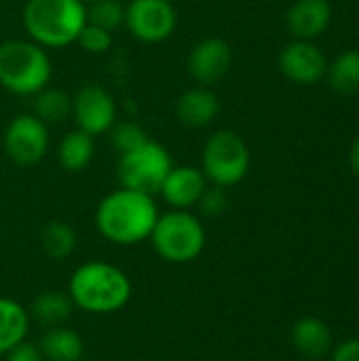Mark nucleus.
Here are the masks:
<instances>
[{"instance_id":"1","label":"nucleus","mask_w":359,"mask_h":361,"mask_svg":"<svg viewBox=\"0 0 359 361\" xmlns=\"http://www.w3.org/2000/svg\"><path fill=\"white\" fill-rule=\"evenodd\" d=\"M157 220L159 207L154 197L125 186L108 192L97 203L93 218L99 237L114 245H135L146 241Z\"/></svg>"},{"instance_id":"2","label":"nucleus","mask_w":359,"mask_h":361,"mask_svg":"<svg viewBox=\"0 0 359 361\" xmlns=\"http://www.w3.org/2000/svg\"><path fill=\"white\" fill-rule=\"evenodd\" d=\"M133 286L129 275L112 262L89 260L70 277L68 296L74 309L91 315H112L127 307Z\"/></svg>"},{"instance_id":"3","label":"nucleus","mask_w":359,"mask_h":361,"mask_svg":"<svg viewBox=\"0 0 359 361\" xmlns=\"http://www.w3.org/2000/svg\"><path fill=\"white\" fill-rule=\"evenodd\" d=\"M85 25L87 6L80 0H28L23 6V27L42 49L74 44Z\"/></svg>"},{"instance_id":"4","label":"nucleus","mask_w":359,"mask_h":361,"mask_svg":"<svg viewBox=\"0 0 359 361\" xmlns=\"http://www.w3.org/2000/svg\"><path fill=\"white\" fill-rule=\"evenodd\" d=\"M53 63L34 40H4L0 44V87L13 95L34 97L51 85Z\"/></svg>"},{"instance_id":"5","label":"nucleus","mask_w":359,"mask_h":361,"mask_svg":"<svg viewBox=\"0 0 359 361\" xmlns=\"http://www.w3.org/2000/svg\"><path fill=\"white\" fill-rule=\"evenodd\" d=\"M148 241L165 262L188 264L203 254L207 235L203 222L190 209H169L167 214H159Z\"/></svg>"},{"instance_id":"6","label":"nucleus","mask_w":359,"mask_h":361,"mask_svg":"<svg viewBox=\"0 0 359 361\" xmlns=\"http://www.w3.org/2000/svg\"><path fill=\"white\" fill-rule=\"evenodd\" d=\"M201 171L214 186L231 188L239 184L250 171V148L245 140L229 129L212 133L203 148Z\"/></svg>"},{"instance_id":"7","label":"nucleus","mask_w":359,"mask_h":361,"mask_svg":"<svg viewBox=\"0 0 359 361\" xmlns=\"http://www.w3.org/2000/svg\"><path fill=\"white\" fill-rule=\"evenodd\" d=\"M171 167L174 161L169 150L163 144L148 140L140 148L118 154L116 178L121 186L154 197L159 195Z\"/></svg>"},{"instance_id":"8","label":"nucleus","mask_w":359,"mask_h":361,"mask_svg":"<svg viewBox=\"0 0 359 361\" xmlns=\"http://www.w3.org/2000/svg\"><path fill=\"white\" fill-rule=\"evenodd\" d=\"M125 27L146 44H159L174 36L178 11L171 0H131L125 6Z\"/></svg>"},{"instance_id":"9","label":"nucleus","mask_w":359,"mask_h":361,"mask_svg":"<svg viewBox=\"0 0 359 361\" xmlns=\"http://www.w3.org/2000/svg\"><path fill=\"white\" fill-rule=\"evenodd\" d=\"M2 148L11 163L19 167L36 165L49 152V125L34 114H19L6 125Z\"/></svg>"},{"instance_id":"10","label":"nucleus","mask_w":359,"mask_h":361,"mask_svg":"<svg viewBox=\"0 0 359 361\" xmlns=\"http://www.w3.org/2000/svg\"><path fill=\"white\" fill-rule=\"evenodd\" d=\"M72 116L76 121V129L95 137L112 129L118 110L108 89L102 85H85L72 97Z\"/></svg>"},{"instance_id":"11","label":"nucleus","mask_w":359,"mask_h":361,"mask_svg":"<svg viewBox=\"0 0 359 361\" xmlns=\"http://www.w3.org/2000/svg\"><path fill=\"white\" fill-rule=\"evenodd\" d=\"M233 63V51L226 40L218 36L201 38L188 53V72L193 80L201 87H212L220 82Z\"/></svg>"},{"instance_id":"12","label":"nucleus","mask_w":359,"mask_h":361,"mask_svg":"<svg viewBox=\"0 0 359 361\" xmlns=\"http://www.w3.org/2000/svg\"><path fill=\"white\" fill-rule=\"evenodd\" d=\"M279 68L296 85H315L324 78L328 61L313 40H294L279 53Z\"/></svg>"},{"instance_id":"13","label":"nucleus","mask_w":359,"mask_h":361,"mask_svg":"<svg viewBox=\"0 0 359 361\" xmlns=\"http://www.w3.org/2000/svg\"><path fill=\"white\" fill-rule=\"evenodd\" d=\"M209 186L207 178L203 176L201 167L180 165L171 167L167 173L159 195L171 209H193L197 207L201 195Z\"/></svg>"},{"instance_id":"14","label":"nucleus","mask_w":359,"mask_h":361,"mask_svg":"<svg viewBox=\"0 0 359 361\" xmlns=\"http://www.w3.org/2000/svg\"><path fill=\"white\" fill-rule=\"evenodd\" d=\"M286 21L296 40H313L328 30L332 4L330 0H296L288 11Z\"/></svg>"},{"instance_id":"15","label":"nucleus","mask_w":359,"mask_h":361,"mask_svg":"<svg viewBox=\"0 0 359 361\" xmlns=\"http://www.w3.org/2000/svg\"><path fill=\"white\" fill-rule=\"evenodd\" d=\"M220 112V99L209 87H193L186 89L176 99V116L184 127L203 129L216 121Z\"/></svg>"},{"instance_id":"16","label":"nucleus","mask_w":359,"mask_h":361,"mask_svg":"<svg viewBox=\"0 0 359 361\" xmlns=\"http://www.w3.org/2000/svg\"><path fill=\"white\" fill-rule=\"evenodd\" d=\"M292 343L300 355L309 360H322L332 351V332L326 322L317 317H305L294 324Z\"/></svg>"},{"instance_id":"17","label":"nucleus","mask_w":359,"mask_h":361,"mask_svg":"<svg viewBox=\"0 0 359 361\" xmlns=\"http://www.w3.org/2000/svg\"><path fill=\"white\" fill-rule=\"evenodd\" d=\"M38 349L44 361H83L85 341L68 326L47 328L38 341Z\"/></svg>"},{"instance_id":"18","label":"nucleus","mask_w":359,"mask_h":361,"mask_svg":"<svg viewBox=\"0 0 359 361\" xmlns=\"http://www.w3.org/2000/svg\"><path fill=\"white\" fill-rule=\"evenodd\" d=\"M30 322V313L23 305L13 298L0 296V355L28 338Z\"/></svg>"},{"instance_id":"19","label":"nucleus","mask_w":359,"mask_h":361,"mask_svg":"<svg viewBox=\"0 0 359 361\" xmlns=\"http://www.w3.org/2000/svg\"><path fill=\"white\" fill-rule=\"evenodd\" d=\"M95 157V142L89 133L74 129L66 133L57 146V161L61 169L70 173H80L85 171Z\"/></svg>"},{"instance_id":"20","label":"nucleus","mask_w":359,"mask_h":361,"mask_svg":"<svg viewBox=\"0 0 359 361\" xmlns=\"http://www.w3.org/2000/svg\"><path fill=\"white\" fill-rule=\"evenodd\" d=\"M72 311H74V305L68 292H57V290L38 294L28 309L30 319L38 322L44 330L66 326V322L72 317Z\"/></svg>"},{"instance_id":"21","label":"nucleus","mask_w":359,"mask_h":361,"mask_svg":"<svg viewBox=\"0 0 359 361\" xmlns=\"http://www.w3.org/2000/svg\"><path fill=\"white\" fill-rule=\"evenodd\" d=\"M72 114V97L57 89L44 87L34 95V116L40 118L44 125H59Z\"/></svg>"},{"instance_id":"22","label":"nucleus","mask_w":359,"mask_h":361,"mask_svg":"<svg viewBox=\"0 0 359 361\" xmlns=\"http://www.w3.org/2000/svg\"><path fill=\"white\" fill-rule=\"evenodd\" d=\"M330 87L341 95H351L359 91V51H343L332 66L326 70Z\"/></svg>"},{"instance_id":"23","label":"nucleus","mask_w":359,"mask_h":361,"mask_svg":"<svg viewBox=\"0 0 359 361\" xmlns=\"http://www.w3.org/2000/svg\"><path fill=\"white\" fill-rule=\"evenodd\" d=\"M40 247L53 260H66L76 247V231L63 220H51L40 233Z\"/></svg>"},{"instance_id":"24","label":"nucleus","mask_w":359,"mask_h":361,"mask_svg":"<svg viewBox=\"0 0 359 361\" xmlns=\"http://www.w3.org/2000/svg\"><path fill=\"white\" fill-rule=\"evenodd\" d=\"M87 23L114 32L125 25V4H121V0H97L87 4Z\"/></svg>"},{"instance_id":"25","label":"nucleus","mask_w":359,"mask_h":361,"mask_svg":"<svg viewBox=\"0 0 359 361\" xmlns=\"http://www.w3.org/2000/svg\"><path fill=\"white\" fill-rule=\"evenodd\" d=\"M108 133H110V142H112V146H114V150L118 154L135 150V148H140L142 144H146L150 140L148 133L133 121H116Z\"/></svg>"},{"instance_id":"26","label":"nucleus","mask_w":359,"mask_h":361,"mask_svg":"<svg viewBox=\"0 0 359 361\" xmlns=\"http://www.w3.org/2000/svg\"><path fill=\"white\" fill-rule=\"evenodd\" d=\"M76 42L91 55H102L106 51H110L112 47V32L99 27V25H93V23H87L83 27V32L78 34Z\"/></svg>"},{"instance_id":"27","label":"nucleus","mask_w":359,"mask_h":361,"mask_svg":"<svg viewBox=\"0 0 359 361\" xmlns=\"http://www.w3.org/2000/svg\"><path fill=\"white\" fill-rule=\"evenodd\" d=\"M197 207H199L201 216H205V218H220V216L226 212V207H229L226 188L209 184V186L205 188V192L201 195Z\"/></svg>"},{"instance_id":"28","label":"nucleus","mask_w":359,"mask_h":361,"mask_svg":"<svg viewBox=\"0 0 359 361\" xmlns=\"http://www.w3.org/2000/svg\"><path fill=\"white\" fill-rule=\"evenodd\" d=\"M4 361H44L36 343H30L28 338L15 345L11 351L4 353Z\"/></svg>"},{"instance_id":"29","label":"nucleus","mask_w":359,"mask_h":361,"mask_svg":"<svg viewBox=\"0 0 359 361\" xmlns=\"http://www.w3.org/2000/svg\"><path fill=\"white\" fill-rule=\"evenodd\" d=\"M332 361H359V338L341 343L332 353Z\"/></svg>"},{"instance_id":"30","label":"nucleus","mask_w":359,"mask_h":361,"mask_svg":"<svg viewBox=\"0 0 359 361\" xmlns=\"http://www.w3.org/2000/svg\"><path fill=\"white\" fill-rule=\"evenodd\" d=\"M349 163H351V169L359 176V137L355 140L353 148H351V157H349Z\"/></svg>"},{"instance_id":"31","label":"nucleus","mask_w":359,"mask_h":361,"mask_svg":"<svg viewBox=\"0 0 359 361\" xmlns=\"http://www.w3.org/2000/svg\"><path fill=\"white\" fill-rule=\"evenodd\" d=\"M80 2H83V4L87 6V4H93V2H97V0H80Z\"/></svg>"},{"instance_id":"32","label":"nucleus","mask_w":359,"mask_h":361,"mask_svg":"<svg viewBox=\"0 0 359 361\" xmlns=\"http://www.w3.org/2000/svg\"><path fill=\"white\" fill-rule=\"evenodd\" d=\"M0 4H2V0H0Z\"/></svg>"},{"instance_id":"33","label":"nucleus","mask_w":359,"mask_h":361,"mask_svg":"<svg viewBox=\"0 0 359 361\" xmlns=\"http://www.w3.org/2000/svg\"><path fill=\"white\" fill-rule=\"evenodd\" d=\"M133 361H138V360H133Z\"/></svg>"}]
</instances>
